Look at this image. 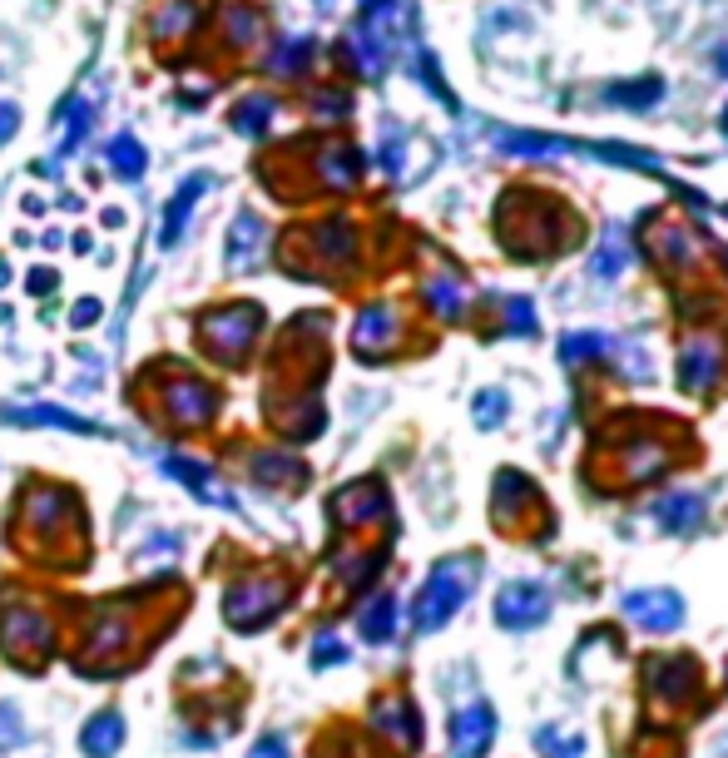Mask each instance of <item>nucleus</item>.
Masks as SVG:
<instances>
[{
  "label": "nucleus",
  "mask_w": 728,
  "mask_h": 758,
  "mask_svg": "<svg viewBox=\"0 0 728 758\" xmlns=\"http://www.w3.org/2000/svg\"><path fill=\"white\" fill-rule=\"evenodd\" d=\"M471 575H476V560H441L417 595V625L437 629L441 619L456 615L461 600L471 595Z\"/></svg>",
  "instance_id": "obj_1"
},
{
  "label": "nucleus",
  "mask_w": 728,
  "mask_h": 758,
  "mask_svg": "<svg viewBox=\"0 0 728 758\" xmlns=\"http://www.w3.org/2000/svg\"><path fill=\"white\" fill-rule=\"evenodd\" d=\"M545 615H550V595L540 585H530V580H520V585H506L496 595V619L506 629H530V625H540Z\"/></svg>",
  "instance_id": "obj_2"
},
{
  "label": "nucleus",
  "mask_w": 728,
  "mask_h": 758,
  "mask_svg": "<svg viewBox=\"0 0 728 758\" xmlns=\"http://www.w3.org/2000/svg\"><path fill=\"white\" fill-rule=\"evenodd\" d=\"M253 328H258V312L253 308H229V312H213V318L203 322V338H209L213 352L233 358V352L253 338Z\"/></svg>",
  "instance_id": "obj_3"
},
{
  "label": "nucleus",
  "mask_w": 728,
  "mask_h": 758,
  "mask_svg": "<svg viewBox=\"0 0 728 758\" xmlns=\"http://www.w3.org/2000/svg\"><path fill=\"white\" fill-rule=\"evenodd\" d=\"M625 615H635L644 629H674L684 615V600L669 595V590H639L625 600Z\"/></svg>",
  "instance_id": "obj_4"
},
{
  "label": "nucleus",
  "mask_w": 728,
  "mask_h": 758,
  "mask_svg": "<svg viewBox=\"0 0 728 758\" xmlns=\"http://www.w3.org/2000/svg\"><path fill=\"white\" fill-rule=\"evenodd\" d=\"M490 728H496V718H490L486 704H466L456 718H451V738H456V754L461 758H476L486 754L490 744Z\"/></svg>",
  "instance_id": "obj_5"
},
{
  "label": "nucleus",
  "mask_w": 728,
  "mask_h": 758,
  "mask_svg": "<svg viewBox=\"0 0 728 758\" xmlns=\"http://www.w3.org/2000/svg\"><path fill=\"white\" fill-rule=\"evenodd\" d=\"M391 332H397V318H391L387 308H372L367 318L357 322V348H362V352H377V348H387V342H391Z\"/></svg>",
  "instance_id": "obj_6"
},
{
  "label": "nucleus",
  "mask_w": 728,
  "mask_h": 758,
  "mask_svg": "<svg viewBox=\"0 0 728 758\" xmlns=\"http://www.w3.org/2000/svg\"><path fill=\"white\" fill-rule=\"evenodd\" d=\"M124 734V724H120V714H100V718H90V728H85V744H90V754H110L114 748V738Z\"/></svg>",
  "instance_id": "obj_7"
},
{
  "label": "nucleus",
  "mask_w": 728,
  "mask_h": 758,
  "mask_svg": "<svg viewBox=\"0 0 728 758\" xmlns=\"http://www.w3.org/2000/svg\"><path fill=\"white\" fill-rule=\"evenodd\" d=\"M199 194H203V179H189V184H184V194H179V199L169 204V213H164V243H174V239H179V223H184V213H189V204L199 199Z\"/></svg>",
  "instance_id": "obj_8"
},
{
  "label": "nucleus",
  "mask_w": 728,
  "mask_h": 758,
  "mask_svg": "<svg viewBox=\"0 0 728 758\" xmlns=\"http://www.w3.org/2000/svg\"><path fill=\"white\" fill-rule=\"evenodd\" d=\"M540 748H545L550 758H580L585 754V748L575 744V738H565V734H555V728H545V734H540Z\"/></svg>",
  "instance_id": "obj_9"
},
{
  "label": "nucleus",
  "mask_w": 728,
  "mask_h": 758,
  "mask_svg": "<svg viewBox=\"0 0 728 758\" xmlns=\"http://www.w3.org/2000/svg\"><path fill=\"white\" fill-rule=\"evenodd\" d=\"M114 164H120L124 174H140V169H144V160H140V144L120 140V144H114Z\"/></svg>",
  "instance_id": "obj_10"
},
{
  "label": "nucleus",
  "mask_w": 728,
  "mask_h": 758,
  "mask_svg": "<svg viewBox=\"0 0 728 758\" xmlns=\"http://www.w3.org/2000/svg\"><path fill=\"white\" fill-rule=\"evenodd\" d=\"M688 516H698V506H694V501H669V510H659V526H669V530H674L679 520H688Z\"/></svg>",
  "instance_id": "obj_11"
}]
</instances>
